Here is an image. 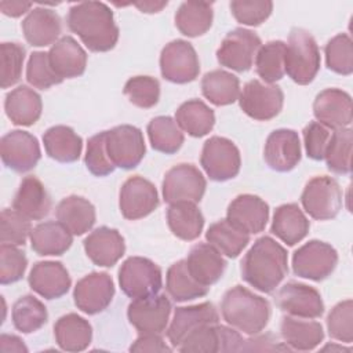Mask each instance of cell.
I'll return each instance as SVG.
<instances>
[{
	"mask_svg": "<svg viewBox=\"0 0 353 353\" xmlns=\"http://www.w3.org/2000/svg\"><path fill=\"white\" fill-rule=\"evenodd\" d=\"M119 284L131 299L154 295L163 285L161 269L148 258L130 256L119 269Z\"/></svg>",
	"mask_w": 353,
	"mask_h": 353,
	"instance_id": "5b68a950",
	"label": "cell"
},
{
	"mask_svg": "<svg viewBox=\"0 0 353 353\" xmlns=\"http://www.w3.org/2000/svg\"><path fill=\"white\" fill-rule=\"evenodd\" d=\"M26 268L28 258L22 250L11 244L0 245V283L3 285L21 280Z\"/></svg>",
	"mask_w": 353,
	"mask_h": 353,
	"instance_id": "9f6ffc18",
	"label": "cell"
},
{
	"mask_svg": "<svg viewBox=\"0 0 353 353\" xmlns=\"http://www.w3.org/2000/svg\"><path fill=\"white\" fill-rule=\"evenodd\" d=\"M285 43L281 40H272L261 46L255 55V70L258 76L266 83L273 84L283 79Z\"/></svg>",
	"mask_w": 353,
	"mask_h": 353,
	"instance_id": "f6af8a7d",
	"label": "cell"
},
{
	"mask_svg": "<svg viewBox=\"0 0 353 353\" xmlns=\"http://www.w3.org/2000/svg\"><path fill=\"white\" fill-rule=\"evenodd\" d=\"M327 330L332 339L352 343L353 341V301L336 303L327 316Z\"/></svg>",
	"mask_w": 353,
	"mask_h": 353,
	"instance_id": "f907efd6",
	"label": "cell"
},
{
	"mask_svg": "<svg viewBox=\"0 0 353 353\" xmlns=\"http://www.w3.org/2000/svg\"><path fill=\"white\" fill-rule=\"evenodd\" d=\"M1 51V70H0V85L8 88L17 84L22 74V65L25 61V48L18 43L4 41L0 46Z\"/></svg>",
	"mask_w": 353,
	"mask_h": 353,
	"instance_id": "f5cc1de1",
	"label": "cell"
},
{
	"mask_svg": "<svg viewBox=\"0 0 353 353\" xmlns=\"http://www.w3.org/2000/svg\"><path fill=\"white\" fill-rule=\"evenodd\" d=\"M175 121L179 128L193 138L207 135L215 124L214 110L200 99H189L176 109Z\"/></svg>",
	"mask_w": 353,
	"mask_h": 353,
	"instance_id": "ab89813d",
	"label": "cell"
},
{
	"mask_svg": "<svg viewBox=\"0 0 353 353\" xmlns=\"http://www.w3.org/2000/svg\"><path fill=\"white\" fill-rule=\"evenodd\" d=\"M214 3L183 1L175 12L176 29L188 37H199L207 33L212 25Z\"/></svg>",
	"mask_w": 353,
	"mask_h": 353,
	"instance_id": "74e56055",
	"label": "cell"
},
{
	"mask_svg": "<svg viewBox=\"0 0 353 353\" xmlns=\"http://www.w3.org/2000/svg\"><path fill=\"white\" fill-rule=\"evenodd\" d=\"M207 188V181L201 171L189 163H181L170 168L163 179V199L172 204L176 201L199 203Z\"/></svg>",
	"mask_w": 353,
	"mask_h": 353,
	"instance_id": "30bf717a",
	"label": "cell"
},
{
	"mask_svg": "<svg viewBox=\"0 0 353 353\" xmlns=\"http://www.w3.org/2000/svg\"><path fill=\"white\" fill-rule=\"evenodd\" d=\"M200 164L210 179L215 182L233 179L241 167L240 150L225 137H211L203 145Z\"/></svg>",
	"mask_w": 353,
	"mask_h": 353,
	"instance_id": "52a82bcc",
	"label": "cell"
},
{
	"mask_svg": "<svg viewBox=\"0 0 353 353\" xmlns=\"http://www.w3.org/2000/svg\"><path fill=\"white\" fill-rule=\"evenodd\" d=\"M280 334L291 350H313L324 339V330L319 321H305L294 316H284L281 319Z\"/></svg>",
	"mask_w": 353,
	"mask_h": 353,
	"instance_id": "836d02e7",
	"label": "cell"
},
{
	"mask_svg": "<svg viewBox=\"0 0 353 353\" xmlns=\"http://www.w3.org/2000/svg\"><path fill=\"white\" fill-rule=\"evenodd\" d=\"M12 324L22 334L39 331L48 320L47 307L33 295H23L15 301L11 310Z\"/></svg>",
	"mask_w": 353,
	"mask_h": 353,
	"instance_id": "ee69618b",
	"label": "cell"
},
{
	"mask_svg": "<svg viewBox=\"0 0 353 353\" xmlns=\"http://www.w3.org/2000/svg\"><path fill=\"white\" fill-rule=\"evenodd\" d=\"M70 32L76 33L92 52H106L119 40V28L110 7L101 1H81L73 4L66 15Z\"/></svg>",
	"mask_w": 353,
	"mask_h": 353,
	"instance_id": "6da1fadb",
	"label": "cell"
},
{
	"mask_svg": "<svg viewBox=\"0 0 353 353\" xmlns=\"http://www.w3.org/2000/svg\"><path fill=\"white\" fill-rule=\"evenodd\" d=\"M84 163L87 170L95 176H106L114 171L116 167L106 152V131L98 132L88 139Z\"/></svg>",
	"mask_w": 353,
	"mask_h": 353,
	"instance_id": "db71d44e",
	"label": "cell"
},
{
	"mask_svg": "<svg viewBox=\"0 0 353 353\" xmlns=\"http://www.w3.org/2000/svg\"><path fill=\"white\" fill-rule=\"evenodd\" d=\"M219 314L211 302L192 306H179L174 312L172 321L167 330V338L176 349L182 341L196 330L207 324H218Z\"/></svg>",
	"mask_w": 353,
	"mask_h": 353,
	"instance_id": "7402d4cb",
	"label": "cell"
},
{
	"mask_svg": "<svg viewBox=\"0 0 353 353\" xmlns=\"http://www.w3.org/2000/svg\"><path fill=\"white\" fill-rule=\"evenodd\" d=\"M135 7H138L142 12H159L163 7L167 6V1H143V3H134Z\"/></svg>",
	"mask_w": 353,
	"mask_h": 353,
	"instance_id": "be15d7a7",
	"label": "cell"
},
{
	"mask_svg": "<svg viewBox=\"0 0 353 353\" xmlns=\"http://www.w3.org/2000/svg\"><path fill=\"white\" fill-rule=\"evenodd\" d=\"M205 239L228 258H237L250 243V234L232 225L228 219H219L210 225Z\"/></svg>",
	"mask_w": 353,
	"mask_h": 353,
	"instance_id": "b9f144b4",
	"label": "cell"
},
{
	"mask_svg": "<svg viewBox=\"0 0 353 353\" xmlns=\"http://www.w3.org/2000/svg\"><path fill=\"white\" fill-rule=\"evenodd\" d=\"M331 128L325 127L324 124L319 121H310L305 128H303V142H305V150L309 159L320 161L324 160V154L327 150V146L330 143L331 135H332Z\"/></svg>",
	"mask_w": 353,
	"mask_h": 353,
	"instance_id": "6f0895ef",
	"label": "cell"
},
{
	"mask_svg": "<svg viewBox=\"0 0 353 353\" xmlns=\"http://www.w3.org/2000/svg\"><path fill=\"white\" fill-rule=\"evenodd\" d=\"M0 350L3 353H10V352H28V347L25 346L23 341L17 336V335H10V334H3L0 336Z\"/></svg>",
	"mask_w": 353,
	"mask_h": 353,
	"instance_id": "94428289",
	"label": "cell"
},
{
	"mask_svg": "<svg viewBox=\"0 0 353 353\" xmlns=\"http://www.w3.org/2000/svg\"><path fill=\"white\" fill-rule=\"evenodd\" d=\"M12 208L30 221H40L50 214L51 197L43 182L33 176H25L14 196Z\"/></svg>",
	"mask_w": 353,
	"mask_h": 353,
	"instance_id": "83f0119b",
	"label": "cell"
},
{
	"mask_svg": "<svg viewBox=\"0 0 353 353\" xmlns=\"http://www.w3.org/2000/svg\"><path fill=\"white\" fill-rule=\"evenodd\" d=\"M276 303L288 316L299 319H319L324 314V302L320 292L298 281L285 283L276 295Z\"/></svg>",
	"mask_w": 353,
	"mask_h": 353,
	"instance_id": "ac0fdd59",
	"label": "cell"
},
{
	"mask_svg": "<svg viewBox=\"0 0 353 353\" xmlns=\"http://www.w3.org/2000/svg\"><path fill=\"white\" fill-rule=\"evenodd\" d=\"M160 334H139L135 342L130 346V352H171Z\"/></svg>",
	"mask_w": 353,
	"mask_h": 353,
	"instance_id": "91938a15",
	"label": "cell"
},
{
	"mask_svg": "<svg viewBox=\"0 0 353 353\" xmlns=\"http://www.w3.org/2000/svg\"><path fill=\"white\" fill-rule=\"evenodd\" d=\"M167 223L175 237L192 241L201 234L204 216L196 203L176 201L167 208Z\"/></svg>",
	"mask_w": 353,
	"mask_h": 353,
	"instance_id": "8d00e7d4",
	"label": "cell"
},
{
	"mask_svg": "<svg viewBox=\"0 0 353 353\" xmlns=\"http://www.w3.org/2000/svg\"><path fill=\"white\" fill-rule=\"evenodd\" d=\"M226 219L248 234L261 233L269 221V205L255 194H239L228 207Z\"/></svg>",
	"mask_w": 353,
	"mask_h": 353,
	"instance_id": "603a6c76",
	"label": "cell"
},
{
	"mask_svg": "<svg viewBox=\"0 0 353 353\" xmlns=\"http://www.w3.org/2000/svg\"><path fill=\"white\" fill-rule=\"evenodd\" d=\"M201 92L215 106H226L240 97V80L230 72L215 69L201 79Z\"/></svg>",
	"mask_w": 353,
	"mask_h": 353,
	"instance_id": "f35d334b",
	"label": "cell"
},
{
	"mask_svg": "<svg viewBox=\"0 0 353 353\" xmlns=\"http://www.w3.org/2000/svg\"><path fill=\"white\" fill-rule=\"evenodd\" d=\"M252 338L244 339V345L241 347V352H272V350H291L287 345L279 343L277 338H274L272 334H265V335H251Z\"/></svg>",
	"mask_w": 353,
	"mask_h": 353,
	"instance_id": "680465c9",
	"label": "cell"
},
{
	"mask_svg": "<svg viewBox=\"0 0 353 353\" xmlns=\"http://www.w3.org/2000/svg\"><path fill=\"white\" fill-rule=\"evenodd\" d=\"M57 345L65 352L85 350L92 341V327L84 317L76 313L61 316L54 324Z\"/></svg>",
	"mask_w": 353,
	"mask_h": 353,
	"instance_id": "e575fe53",
	"label": "cell"
},
{
	"mask_svg": "<svg viewBox=\"0 0 353 353\" xmlns=\"http://www.w3.org/2000/svg\"><path fill=\"white\" fill-rule=\"evenodd\" d=\"M4 110L12 124L33 125L41 116V97L33 88L19 85L6 95Z\"/></svg>",
	"mask_w": 353,
	"mask_h": 353,
	"instance_id": "4dcf8cb0",
	"label": "cell"
},
{
	"mask_svg": "<svg viewBox=\"0 0 353 353\" xmlns=\"http://www.w3.org/2000/svg\"><path fill=\"white\" fill-rule=\"evenodd\" d=\"M161 76L175 84L194 81L200 73V61L194 47L182 39L165 44L160 54Z\"/></svg>",
	"mask_w": 353,
	"mask_h": 353,
	"instance_id": "9c48e42d",
	"label": "cell"
},
{
	"mask_svg": "<svg viewBox=\"0 0 353 353\" xmlns=\"http://www.w3.org/2000/svg\"><path fill=\"white\" fill-rule=\"evenodd\" d=\"M352 143L353 131L346 128L334 130L327 146L324 160L327 168L339 175H347L352 171Z\"/></svg>",
	"mask_w": 353,
	"mask_h": 353,
	"instance_id": "bcb514c9",
	"label": "cell"
},
{
	"mask_svg": "<svg viewBox=\"0 0 353 353\" xmlns=\"http://www.w3.org/2000/svg\"><path fill=\"white\" fill-rule=\"evenodd\" d=\"M55 216L73 236H81L94 226L97 212L87 199L72 194L58 203Z\"/></svg>",
	"mask_w": 353,
	"mask_h": 353,
	"instance_id": "1f68e13d",
	"label": "cell"
},
{
	"mask_svg": "<svg viewBox=\"0 0 353 353\" xmlns=\"http://www.w3.org/2000/svg\"><path fill=\"white\" fill-rule=\"evenodd\" d=\"M0 154L7 168L23 174L37 165L41 150L34 135L28 131L12 130L3 135L0 141Z\"/></svg>",
	"mask_w": 353,
	"mask_h": 353,
	"instance_id": "9a60e30c",
	"label": "cell"
},
{
	"mask_svg": "<svg viewBox=\"0 0 353 353\" xmlns=\"http://www.w3.org/2000/svg\"><path fill=\"white\" fill-rule=\"evenodd\" d=\"M186 265L194 280L205 287H211L221 280L228 263L214 245L199 243L190 248Z\"/></svg>",
	"mask_w": 353,
	"mask_h": 353,
	"instance_id": "4316f807",
	"label": "cell"
},
{
	"mask_svg": "<svg viewBox=\"0 0 353 353\" xmlns=\"http://www.w3.org/2000/svg\"><path fill=\"white\" fill-rule=\"evenodd\" d=\"M342 199V190L336 179L319 175L305 185L301 194V204L313 219L328 221L339 214Z\"/></svg>",
	"mask_w": 353,
	"mask_h": 353,
	"instance_id": "8992f818",
	"label": "cell"
},
{
	"mask_svg": "<svg viewBox=\"0 0 353 353\" xmlns=\"http://www.w3.org/2000/svg\"><path fill=\"white\" fill-rule=\"evenodd\" d=\"M43 143L48 157L58 163H73L80 159L83 139L68 125H52L43 134Z\"/></svg>",
	"mask_w": 353,
	"mask_h": 353,
	"instance_id": "d590c367",
	"label": "cell"
},
{
	"mask_svg": "<svg viewBox=\"0 0 353 353\" xmlns=\"http://www.w3.org/2000/svg\"><path fill=\"white\" fill-rule=\"evenodd\" d=\"M243 336L232 328L219 324H207L188 335L176 350L182 353H219L241 352Z\"/></svg>",
	"mask_w": 353,
	"mask_h": 353,
	"instance_id": "5bb4252c",
	"label": "cell"
},
{
	"mask_svg": "<svg viewBox=\"0 0 353 353\" xmlns=\"http://www.w3.org/2000/svg\"><path fill=\"white\" fill-rule=\"evenodd\" d=\"M114 292V283L106 272H92L77 281L73 299L83 313L97 314L110 305Z\"/></svg>",
	"mask_w": 353,
	"mask_h": 353,
	"instance_id": "d6986e66",
	"label": "cell"
},
{
	"mask_svg": "<svg viewBox=\"0 0 353 353\" xmlns=\"http://www.w3.org/2000/svg\"><path fill=\"white\" fill-rule=\"evenodd\" d=\"M85 255L102 268L114 266L125 252L124 237L117 229L101 226L92 230L83 241Z\"/></svg>",
	"mask_w": 353,
	"mask_h": 353,
	"instance_id": "cb8c5ba5",
	"label": "cell"
},
{
	"mask_svg": "<svg viewBox=\"0 0 353 353\" xmlns=\"http://www.w3.org/2000/svg\"><path fill=\"white\" fill-rule=\"evenodd\" d=\"M338 265L336 250L320 240H310L299 247L292 255V270L298 277L323 281Z\"/></svg>",
	"mask_w": 353,
	"mask_h": 353,
	"instance_id": "ba28073f",
	"label": "cell"
},
{
	"mask_svg": "<svg viewBox=\"0 0 353 353\" xmlns=\"http://www.w3.org/2000/svg\"><path fill=\"white\" fill-rule=\"evenodd\" d=\"M301 141L298 132L290 128H279L269 134L265 142L263 159L277 172H288L301 161Z\"/></svg>",
	"mask_w": 353,
	"mask_h": 353,
	"instance_id": "ffe728a7",
	"label": "cell"
},
{
	"mask_svg": "<svg viewBox=\"0 0 353 353\" xmlns=\"http://www.w3.org/2000/svg\"><path fill=\"white\" fill-rule=\"evenodd\" d=\"M165 290L175 302H188L205 296L210 287H205L194 280L188 269L186 259H181L168 268L165 276Z\"/></svg>",
	"mask_w": 353,
	"mask_h": 353,
	"instance_id": "60d3db41",
	"label": "cell"
},
{
	"mask_svg": "<svg viewBox=\"0 0 353 353\" xmlns=\"http://www.w3.org/2000/svg\"><path fill=\"white\" fill-rule=\"evenodd\" d=\"M148 137L150 146L160 153L174 154L183 145L185 137L175 119L170 116L153 117L148 124Z\"/></svg>",
	"mask_w": 353,
	"mask_h": 353,
	"instance_id": "7bdbcfd3",
	"label": "cell"
},
{
	"mask_svg": "<svg viewBox=\"0 0 353 353\" xmlns=\"http://www.w3.org/2000/svg\"><path fill=\"white\" fill-rule=\"evenodd\" d=\"M284 69L288 77L306 85L314 80L320 70V50L314 37L302 28H292L285 44Z\"/></svg>",
	"mask_w": 353,
	"mask_h": 353,
	"instance_id": "277c9868",
	"label": "cell"
},
{
	"mask_svg": "<svg viewBox=\"0 0 353 353\" xmlns=\"http://www.w3.org/2000/svg\"><path fill=\"white\" fill-rule=\"evenodd\" d=\"M22 33L25 40L33 47H46L57 43L62 32V22L59 15L46 7H36L23 18Z\"/></svg>",
	"mask_w": 353,
	"mask_h": 353,
	"instance_id": "484cf974",
	"label": "cell"
},
{
	"mask_svg": "<svg viewBox=\"0 0 353 353\" xmlns=\"http://www.w3.org/2000/svg\"><path fill=\"white\" fill-rule=\"evenodd\" d=\"M171 309V302L165 295L154 294L132 299L127 317L139 334H161L168 324Z\"/></svg>",
	"mask_w": 353,
	"mask_h": 353,
	"instance_id": "2e32d148",
	"label": "cell"
},
{
	"mask_svg": "<svg viewBox=\"0 0 353 353\" xmlns=\"http://www.w3.org/2000/svg\"><path fill=\"white\" fill-rule=\"evenodd\" d=\"M325 65L334 73L349 76L353 72V43L349 34L339 33L324 47Z\"/></svg>",
	"mask_w": 353,
	"mask_h": 353,
	"instance_id": "7dc6e473",
	"label": "cell"
},
{
	"mask_svg": "<svg viewBox=\"0 0 353 353\" xmlns=\"http://www.w3.org/2000/svg\"><path fill=\"white\" fill-rule=\"evenodd\" d=\"M26 80L39 90H48L63 81L51 68L48 52L44 51H33L30 54L26 65Z\"/></svg>",
	"mask_w": 353,
	"mask_h": 353,
	"instance_id": "816d5d0a",
	"label": "cell"
},
{
	"mask_svg": "<svg viewBox=\"0 0 353 353\" xmlns=\"http://www.w3.org/2000/svg\"><path fill=\"white\" fill-rule=\"evenodd\" d=\"M159 204L157 189L143 176H130L120 189V212L128 221H137L148 216L159 207Z\"/></svg>",
	"mask_w": 353,
	"mask_h": 353,
	"instance_id": "e0dca14e",
	"label": "cell"
},
{
	"mask_svg": "<svg viewBox=\"0 0 353 353\" xmlns=\"http://www.w3.org/2000/svg\"><path fill=\"white\" fill-rule=\"evenodd\" d=\"M106 152L114 167L135 168L146 153L142 131L131 124H121L106 131Z\"/></svg>",
	"mask_w": 353,
	"mask_h": 353,
	"instance_id": "7c38bea8",
	"label": "cell"
},
{
	"mask_svg": "<svg viewBox=\"0 0 353 353\" xmlns=\"http://www.w3.org/2000/svg\"><path fill=\"white\" fill-rule=\"evenodd\" d=\"M29 239L32 250L41 256H59L65 254L73 243V234L62 223L55 221L36 225Z\"/></svg>",
	"mask_w": 353,
	"mask_h": 353,
	"instance_id": "d6a6232c",
	"label": "cell"
},
{
	"mask_svg": "<svg viewBox=\"0 0 353 353\" xmlns=\"http://www.w3.org/2000/svg\"><path fill=\"white\" fill-rule=\"evenodd\" d=\"M221 313L223 320L234 330L255 335L261 334L268 325L272 309L268 299L243 285H234L225 292Z\"/></svg>",
	"mask_w": 353,
	"mask_h": 353,
	"instance_id": "3957f363",
	"label": "cell"
},
{
	"mask_svg": "<svg viewBox=\"0 0 353 353\" xmlns=\"http://www.w3.org/2000/svg\"><path fill=\"white\" fill-rule=\"evenodd\" d=\"M28 283L36 294L51 301L63 296L69 291L72 279L61 262L41 261L33 265Z\"/></svg>",
	"mask_w": 353,
	"mask_h": 353,
	"instance_id": "d4e9b609",
	"label": "cell"
},
{
	"mask_svg": "<svg viewBox=\"0 0 353 353\" xmlns=\"http://www.w3.org/2000/svg\"><path fill=\"white\" fill-rule=\"evenodd\" d=\"M328 349H331V350H346V352H350V349H346V347H343V346H335V345H327V346H324L321 350L325 352V350H328Z\"/></svg>",
	"mask_w": 353,
	"mask_h": 353,
	"instance_id": "e7e4bbea",
	"label": "cell"
},
{
	"mask_svg": "<svg viewBox=\"0 0 353 353\" xmlns=\"http://www.w3.org/2000/svg\"><path fill=\"white\" fill-rule=\"evenodd\" d=\"M313 114L331 130L346 128L353 120L352 97L341 88H325L316 95Z\"/></svg>",
	"mask_w": 353,
	"mask_h": 353,
	"instance_id": "44dd1931",
	"label": "cell"
},
{
	"mask_svg": "<svg viewBox=\"0 0 353 353\" xmlns=\"http://www.w3.org/2000/svg\"><path fill=\"white\" fill-rule=\"evenodd\" d=\"M32 3H23V1H0V10L4 15L17 18L25 14L26 11H30Z\"/></svg>",
	"mask_w": 353,
	"mask_h": 353,
	"instance_id": "6125c7cd",
	"label": "cell"
},
{
	"mask_svg": "<svg viewBox=\"0 0 353 353\" xmlns=\"http://www.w3.org/2000/svg\"><path fill=\"white\" fill-rule=\"evenodd\" d=\"M239 103L248 117L258 121H268L281 112L284 94L279 85L266 84L254 79L244 84Z\"/></svg>",
	"mask_w": 353,
	"mask_h": 353,
	"instance_id": "4fadbf2b",
	"label": "cell"
},
{
	"mask_svg": "<svg viewBox=\"0 0 353 353\" xmlns=\"http://www.w3.org/2000/svg\"><path fill=\"white\" fill-rule=\"evenodd\" d=\"M310 229V222L295 203L281 204L274 210L270 232L287 245L302 241Z\"/></svg>",
	"mask_w": 353,
	"mask_h": 353,
	"instance_id": "f546056e",
	"label": "cell"
},
{
	"mask_svg": "<svg viewBox=\"0 0 353 353\" xmlns=\"http://www.w3.org/2000/svg\"><path fill=\"white\" fill-rule=\"evenodd\" d=\"M123 92L132 105L150 109L160 99V83L152 76H135L125 81Z\"/></svg>",
	"mask_w": 353,
	"mask_h": 353,
	"instance_id": "c3c4849f",
	"label": "cell"
},
{
	"mask_svg": "<svg viewBox=\"0 0 353 353\" xmlns=\"http://www.w3.org/2000/svg\"><path fill=\"white\" fill-rule=\"evenodd\" d=\"M288 273L285 248L269 236L254 241L241 261V277L255 290L270 294Z\"/></svg>",
	"mask_w": 353,
	"mask_h": 353,
	"instance_id": "7a4b0ae2",
	"label": "cell"
},
{
	"mask_svg": "<svg viewBox=\"0 0 353 353\" xmlns=\"http://www.w3.org/2000/svg\"><path fill=\"white\" fill-rule=\"evenodd\" d=\"M229 7L234 19L247 26H259L273 11L269 0H233Z\"/></svg>",
	"mask_w": 353,
	"mask_h": 353,
	"instance_id": "11a10c76",
	"label": "cell"
},
{
	"mask_svg": "<svg viewBox=\"0 0 353 353\" xmlns=\"http://www.w3.org/2000/svg\"><path fill=\"white\" fill-rule=\"evenodd\" d=\"M30 219L15 211L14 208H4L0 215V241L1 244L25 245L30 236Z\"/></svg>",
	"mask_w": 353,
	"mask_h": 353,
	"instance_id": "681fc988",
	"label": "cell"
},
{
	"mask_svg": "<svg viewBox=\"0 0 353 353\" xmlns=\"http://www.w3.org/2000/svg\"><path fill=\"white\" fill-rule=\"evenodd\" d=\"M48 59L62 80L79 77L85 72L87 52L72 36H63L54 43L48 51Z\"/></svg>",
	"mask_w": 353,
	"mask_h": 353,
	"instance_id": "f1b7e54d",
	"label": "cell"
},
{
	"mask_svg": "<svg viewBox=\"0 0 353 353\" xmlns=\"http://www.w3.org/2000/svg\"><path fill=\"white\" fill-rule=\"evenodd\" d=\"M262 46L256 33L245 28H236L223 37L216 50V59L221 66L234 72H247L251 69L254 58Z\"/></svg>",
	"mask_w": 353,
	"mask_h": 353,
	"instance_id": "8fae6325",
	"label": "cell"
}]
</instances>
